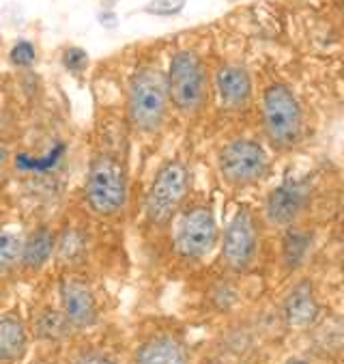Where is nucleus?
Listing matches in <instances>:
<instances>
[{"label": "nucleus", "mask_w": 344, "mask_h": 364, "mask_svg": "<svg viewBox=\"0 0 344 364\" xmlns=\"http://www.w3.org/2000/svg\"><path fill=\"white\" fill-rule=\"evenodd\" d=\"M56 255V235L50 227L39 225L35 227L28 237L22 242V267L26 269H41L52 257Z\"/></svg>", "instance_id": "nucleus-14"}, {"label": "nucleus", "mask_w": 344, "mask_h": 364, "mask_svg": "<svg viewBox=\"0 0 344 364\" xmlns=\"http://www.w3.org/2000/svg\"><path fill=\"white\" fill-rule=\"evenodd\" d=\"M312 186L308 179H287L273 188L262 207L265 223L273 229H293L310 207Z\"/></svg>", "instance_id": "nucleus-9"}, {"label": "nucleus", "mask_w": 344, "mask_h": 364, "mask_svg": "<svg viewBox=\"0 0 344 364\" xmlns=\"http://www.w3.org/2000/svg\"><path fill=\"white\" fill-rule=\"evenodd\" d=\"M56 255L65 263H78L84 257V237L80 231H67L60 240H56Z\"/></svg>", "instance_id": "nucleus-19"}, {"label": "nucleus", "mask_w": 344, "mask_h": 364, "mask_svg": "<svg viewBox=\"0 0 344 364\" xmlns=\"http://www.w3.org/2000/svg\"><path fill=\"white\" fill-rule=\"evenodd\" d=\"M166 74L155 67H145L129 82V121L140 134H153L162 127L168 114Z\"/></svg>", "instance_id": "nucleus-3"}, {"label": "nucleus", "mask_w": 344, "mask_h": 364, "mask_svg": "<svg viewBox=\"0 0 344 364\" xmlns=\"http://www.w3.org/2000/svg\"><path fill=\"white\" fill-rule=\"evenodd\" d=\"M84 203L99 218H116L127 205V173L118 158L99 154L93 158L87 181Z\"/></svg>", "instance_id": "nucleus-2"}, {"label": "nucleus", "mask_w": 344, "mask_h": 364, "mask_svg": "<svg viewBox=\"0 0 344 364\" xmlns=\"http://www.w3.org/2000/svg\"><path fill=\"white\" fill-rule=\"evenodd\" d=\"M187 345L172 334H155L138 345L133 364H189Z\"/></svg>", "instance_id": "nucleus-11"}, {"label": "nucleus", "mask_w": 344, "mask_h": 364, "mask_svg": "<svg viewBox=\"0 0 344 364\" xmlns=\"http://www.w3.org/2000/svg\"><path fill=\"white\" fill-rule=\"evenodd\" d=\"M60 313L76 330H89L99 321V304L87 280L78 276H67L58 289Z\"/></svg>", "instance_id": "nucleus-10"}, {"label": "nucleus", "mask_w": 344, "mask_h": 364, "mask_svg": "<svg viewBox=\"0 0 344 364\" xmlns=\"http://www.w3.org/2000/svg\"><path fill=\"white\" fill-rule=\"evenodd\" d=\"M168 100L183 114H196L209 95V76L202 58L194 50H179L170 58L166 74Z\"/></svg>", "instance_id": "nucleus-4"}, {"label": "nucleus", "mask_w": 344, "mask_h": 364, "mask_svg": "<svg viewBox=\"0 0 344 364\" xmlns=\"http://www.w3.org/2000/svg\"><path fill=\"white\" fill-rule=\"evenodd\" d=\"M220 229L216 213L209 205L196 203L189 205L177 225L174 235V250L185 261H202L206 255H211L218 246Z\"/></svg>", "instance_id": "nucleus-7"}, {"label": "nucleus", "mask_w": 344, "mask_h": 364, "mask_svg": "<svg viewBox=\"0 0 344 364\" xmlns=\"http://www.w3.org/2000/svg\"><path fill=\"white\" fill-rule=\"evenodd\" d=\"M192 188V171L185 160H168L155 173L147 194V218L153 225H166L183 209Z\"/></svg>", "instance_id": "nucleus-5"}, {"label": "nucleus", "mask_w": 344, "mask_h": 364, "mask_svg": "<svg viewBox=\"0 0 344 364\" xmlns=\"http://www.w3.org/2000/svg\"><path fill=\"white\" fill-rule=\"evenodd\" d=\"M310 250V235L299 229H287V240L282 246V257L289 269H295L299 263H304L306 255Z\"/></svg>", "instance_id": "nucleus-17"}, {"label": "nucleus", "mask_w": 344, "mask_h": 364, "mask_svg": "<svg viewBox=\"0 0 344 364\" xmlns=\"http://www.w3.org/2000/svg\"><path fill=\"white\" fill-rule=\"evenodd\" d=\"M35 336L48 343H60L65 338H69V334L74 332V328L69 326V321L65 319V315L60 313V309H43L37 317H35Z\"/></svg>", "instance_id": "nucleus-16"}, {"label": "nucleus", "mask_w": 344, "mask_h": 364, "mask_svg": "<svg viewBox=\"0 0 344 364\" xmlns=\"http://www.w3.org/2000/svg\"><path fill=\"white\" fill-rule=\"evenodd\" d=\"M185 0H153V3L147 7V11L151 14H160V16H170L177 14L183 7Z\"/></svg>", "instance_id": "nucleus-23"}, {"label": "nucleus", "mask_w": 344, "mask_h": 364, "mask_svg": "<svg viewBox=\"0 0 344 364\" xmlns=\"http://www.w3.org/2000/svg\"><path fill=\"white\" fill-rule=\"evenodd\" d=\"M22 242L16 233L0 231V274H9L22 263Z\"/></svg>", "instance_id": "nucleus-18"}, {"label": "nucleus", "mask_w": 344, "mask_h": 364, "mask_svg": "<svg viewBox=\"0 0 344 364\" xmlns=\"http://www.w3.org/2000/svg\"><path fill=\"white\" fill-rule=\"evenodd\" d=\"M9 160H11L9 149H7V147H0V177H3V173H5V168H7V164H9Z\"/></svg>", "instance_id": "nucleus-24"}, {"label": "nucleus", "mask_w": 344, "mask_h": 364, "mask_svg": "<svg viewBox=\"0 0 344 364\" xmlns=\"http://www.w3.org/2000/svg\"><path fill=\"white\" fill-rule=\"evenodd\" d=\"M28 349V330L18 313L0 315V364H13Z\"/></svg>", "instance_id": "nucleus-13"}, {"label": "nucleus", "mask_w": 344, "mask_h": 364, "mask_svg": "<svg viewBox=\"0 0 344 364\" xmlns=\"http://www.w3.org/2000/svg\"><path fill=\"white\" fill-rule=\"evenodd\" d=\"M218 171L231 188H250L269 173V156L258 140L235 138L218 154Z\"/></svg>", "instance_id": "nucleus-6"}, {"label": "nucleus", "mask_w": 344, "mask_h": 364, "mask_svg": "<svg viewBox=\"0 0 344 364\" xmlns=\"http://www.w3.org/2000/svg\"><path fill=\"white\" fill-rule=\"evenodd\" d=\"M62 63L69 71H82L89 63V56L82 48H69L62 54Z\"/></svg>", "instance_id": "nucleus-22"}, {"label": "nucleus", "mask_w": 344, "mask_h": 364, "mask_svg": "<svg viewBox=\"0 0 344 364\" xmlns=\"http://www.w3.org/2000/svg\"><path fill=\"white\" fill-rule=\"evenodd\" d=\"M11 63L18 67H28L35 63V46L28 41H20L11 50Z\"/></svg>", "instance_id": "nucleus-21"}, {"label": "nucleus", "mask_w": 344, "mask_h": 364, "mask_svg": "<svg viewBox=\"0 0 344 364\" xmlns=\"http://www.w3.org/2000/svg\"><path fill=\"white\" fill-rule=\"evenodd\" d=\"M260 250L256 215L250 207H239L222 235V261L233 274H245L254 267Z\"/></svg>", "instance_id": "nucleus-8"}, {"label": "nucleus", "mask_w": 344, "mask_h": 364, "mask_svg": "<svg viewBox=\"0 0 344 364\" xmlns=\"http://www.w3.org/2000/svg\"><path fill=\"white\" fill-rule=\"evenodd\" d=\"M220 102L228 110H243L252 100V76L241 65H224L216 76Z\"/></svg>", "instance_id": "nucleus-12"}, {"label": "nucleus", "mask_w": 344, "mask_h": 364, "mask_svg": "<svg viewBox=\"0 0 344 364\" xmlns=\"http://www.w3.org/2000/svg\"><path fill=\"white\" fill-rule=\"evenodd\" d=\"M72 364H118V362L101 349H82L74 355Z\"/></svg>", "instance_id": "nucleus-20"}, {"label": "nucleus", "mask_w": 344, "mask_h": 364, "mask_svg": "<svg viewBox=\"0 0 344 364\" xmlns=\"http://www.w3.org/2000/svg\"><path fill=\"white\" fill-rule=\"evenodd\" d=\"M262 132L273 149H293L304 136V110L297 95L284 82H273L262 91Z\"/></svg>", "instance_id": "nucleus-1"}, {"label": "nucleus", "mask_w": 344, "mask_h": 364, "mask_svg": "<svg viewBox=\"0 0 344 364\" xmlns=\"http://www.w3.org/2000/svg\"><path fill=\"white\" fill-rule=\"evenodd\" d=\"M338 7H340V11H342V16H344V0H338Z\"/></svg>", "instance_id": "nucleus-25"}, {"label": "nucleus", "mask_w": 344, "mask_h": 364, "mask_svg": "<svg viewBox=\"0 0 344 364\" xmlns=\"http://www.w3.org/2000/svg\"><path fill=\"white\" fill-rule=\"evenodd\" d=\"M284 317L293 328H306L318 317V302L310 282H299L284 300Z\"/></svg>", "instance_id": "nucleus-15"}]
</instances>
